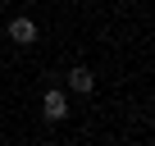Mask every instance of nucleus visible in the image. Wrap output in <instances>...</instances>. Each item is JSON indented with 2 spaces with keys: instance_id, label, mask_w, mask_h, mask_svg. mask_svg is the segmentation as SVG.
<instances>
[{
  "instance_id": "f257e3e1",
  "label": "nucleus",
  "mask_w": 155,
  "mask_h": 146,
  "mask_svg": "<svg viewBox=\"0 0 155 146\" xmlns=\"http://www.w3.org/2000/svg\"><path fill=\"white\" fill-rule=\"evenodd\" d=\"M41 110H46V119H50V123L68 119V101H64V91H59V87H50V91H46V101H41Z\"/></svg>"
},
{
  "instance_id": "f03ea898",
  "label": "nucleus",
  "mask_w": 155,
  "mask_h": 146,
  "mask_svg": "<svg viewBox=\"0 0 155 146\" xmlns=\"http://www.w3.org/2000/svg\"><path fill=\"white\" fill-rule=\"evenodd\" d=\"M68 87H73V91H82V96H91V91H96V73H91L87 64L68 68Z\"/></svg>"
},
{
  "instance_id": "7ed1b4c3",
  "label": "nucleus",
  "mask_w": 155,
  "mask_h": 146,
  "mask_svg": "<svg viewBox=\"0 0 155 146\" xmlns=\"http://www.w3.org/2000/svg\"><path fill=\"white\" fill-rule=\"evenodd\" d=\"M9 41L32 46V41H37V23H32V18H9Z\"/></svg>"
}]
</instances>
